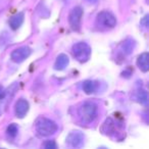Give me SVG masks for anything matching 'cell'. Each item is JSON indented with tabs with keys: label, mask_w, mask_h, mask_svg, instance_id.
<instances>
[{
	"label": "cell",
	"mask_w": 149,
	"mask_h": 149,
	"mask_svg": "<svg viewBox=\"0 0 149 149\" xmlns=\"http://www.w3.org/2000/svg\"><path fill=\"white\" fill-rule=\"evenodd\" d=\"M79 116L84 124H90L97 116V105L93 102H85L79 108Z\"/></svg>",
	"instance_id": "6da1fadb"
},
{
	"label": "cell",
	"mask_w": 149,
	"mask_h": 149,
	"mask_svg": "<svg viewBox=\"0 0 149 149\" xmlns=\"http://www.w3.org/2000/svg\"><path fill=\"white\" fill-rule=\"evenodd\" d=\"M57 125L53 120L46 118H39L36 122V131L40 136L47 137L57 131Z\"/></svg>",
	"instance_id": "7a4b0ae2"
},
{
	"label": "cell",
	"mask_w": 149,
	"mask_h": 149,
	"mask_svg": "<svg viewBox=\"0 0 149 149\" xmlns=\"http://www.w3.org/2000/svg\"><path fill=\"white\" fill-rule=\"evenodd\" d=\"M72 55L78 61L86 62L91 56V48L85 42H79L72 46Z\"/></svg>",
	"instance_id": "3957f363"
},
{
	"label": "cell",
	"mask_w": 149,
	"mask_h": 149,
	"mask_svg": "<svg viewBox=\"0 0 149 149\" xmlns=\"http://www.w3.org/2000/svg\"><path fill=\"white\" fill-rule=\"evenodd\" d=\"M82 15H83V9L80 6H76L72 9L70 15H68V23L74 31H79L81 27Z\"/></svg>",
	"instance_id": "277c9868"
},
{
	"label": "cell",
	"mask_w": 149,
	"mask_h": 149,
	"mask_svg": "<svg viewBox=\"0 0 149 149\" xmlns=\"http://www.w3.org/2000/svg\"><path fill=\"white\" fill-rule=\"evenodd\" d=\"M97 23L100 26L105 28H113L116 25V19L111 13L103 10L98 13L97 15Z\"/></svg>",
	"instance_id": "5b68a950"
},
{
	"label": "cell",
	"mask_w": 149,
	"mask_h": 149,
	"mask_svg": "<svg viewBox=\"0 0 149 149\" xmlns=\"http://www.w3.org/2000/svg\"><path fill=\"white\" fill-rule=\"evenodd\" d=\"M32 53V50L28 46H22L17 49L13 50L11 53V60L17 63H21L24 60H26Z\"/></svg>",
	"instance_id": "8992f818"
},
{
	"label": "cell",
	"mask_w": 149,
	"mask_h": 149,
	"mask_svg": "<svg viewBox=\"0 0 149 149\" xmlns=\"http://www.w3.org/2000/svg\"><path fill=\"white\" fill-rule=\"evenodd\" d=\"M84 135L80 131H72L66 137V143L72 147H82L84 144Z\"/></svg>",
	"instance_id": "52a82bcc"
},
{
	"label": "cell",
	"mask_w": 149,
	"mask_h": 149,
	"mask_svg": "<svg viewBox=\"0 0 149 149\" xmlns=\"http://www.w3.org/2000/svg\"><path fill=\"white\" fill-rule=\"evenodd\" d=\"M19 89V85L17 83H13L10 87H8L5 90V94L3 96V98H1V102H0V113L2 112V108H5L8 104V102L10 101V99L13 97V95L15 94V92Z\"/></svg>",
	"instance_id": "ba28073f"
},
{
	"label": "cell",
	"mask_w": 149,
	"mask_h": 149,
	"mask_svg": "<svg viewBox=\"0 0 149 149\" xmlns=\"http://www.w3.org/2000/svg\"><path fill=\"white\" fill-rule=\"evenodd\" d=\"M15 116L17 118H22L27 114L28 110H29V102L27 101L26 99L24 98H21L17 101L15 103Z\"/></svg>",
	"instance_id": "9c48e42d"
},
{
	"label": "cell",
	"mask_w": 149,
	"mask_h": 149,
	"mask_svg": "<svg viewBox=\"0 0 149 149\" xmlns=\"http://www.w3.org/2000/svg\"><path fill=\"white\" fill-rule=\"evenodd\" d=\"M137 65L142 72H146L149 70V54L147 52H144L141 55H139L137 59Z\"/></svg>",
	"instance_id": "30bf717a"
},
{
	"label": "cell",
	"mask_w": 149,
	"mask_h": 149,
	"mask_svg": "<svg viewBox=\"0 0 149 149\" xmlns=\"http://www.w3.org/2000/svg\"><path fill=\"white\" fill-rule=\"evenodd\" d=\"M24 13H19L17 15H15L13 17H10V21H9V26L13 30H17L24 23Z\"/></svg>",
	"instance_id": "8fae6325"
},
{
	"label": "cell",
	"mask_w": 149,
	"mask_h": 149,
	"mask_svg": "<svg viewBox=\"0 0 149 149\" xmlns=\"http://www.w3.org/2000/svg\"><path fill=\"white\" fill-rule=\"evenodd\" d=\"M68 57L65 54H59L56 58V61L54 63V68L57 70H62L68 66Z\"/></svg>",
	"instance_id": "7c38bea8"
},
{
	"label": "cell",
	"mask_w": 149,
	"mask_h": 149,
	"mask_svg": "<svg viewBox=\"0 0 149 149\" xmlns=\"http://www.w3.org/2000/svg\"><path fill=\"white\" fill-rule=\"evenodd\" d=\"M97 89V84L91 80H87L83 83V90L86 94H92Z\"/></svg>",
	"instance_id": "4fadbf2b"
},
{
	"label": "cell",
	"mask_w": 149,
	"mask_h": 149,
	"mask_svg": "<svg viewBox=\"0 0 149 149\" xmlns=\"http://www.w3.org/2000/svg\"><path fill=\"white\" fill-rule=\"evenodd\" d=\"M134 46H135V43L133 40L131 39H128L122 44V50L125 54H130L131 52L133 51L134 49Z\"/></svg>",
	"instance_id": "5bb4252c"
},
{
	"label": "cell",
	"mask_w": 149,
	"mask_h": 149,
	"mask_svg": "<svg viewBox=\"0 0 149 149\" xmlns=\"http://www.w3.org/2000/svg\"><path fill=\"white\" fill-rule=\"evenodd\" d=\"M137 100L140 102L141 104H146L148 101V94L145 90H139L137 93Z\"/></svg>",
	"instance_id": "9a60e30c"
},
{
	"label": "cell",
	"mask_w": 149,
	"mask_h": 149,
	"mask_svg": "<svg viewBox=\"0 0 149 149\" xmlns=\"http://www.w3.org/2000/svg\"><path fill=\"white\" fill-rule=\"evenodd\" d=\"M17 132H19V128H17V126L15 124H11L7 127L6 133L9 137H11V138H13V137L17 136Z\"/></svg>",
	"instance_id": "2e32d148"
},
{
	"label": "cell",
	"mask_w": 149,
	"mask_h": 149,
	"mask_svg": "<svg viewBox=\"0 0 149 149\" xmlns=\"http://www.w3.org/2000/svg\"><path fill=\"white\" fill-rule=\"evenodd\" d=\"M44 148H46V149H56V143L54 142L53 140H48V141H46L45 143H44Z\"/></svg>",
	"instance_id": "e0dca14e"
},
{
	"label": "cell",
	"mask_w": 149,
	"mask_h": 149,
	"mask_svg": "<svg viewBox=\"0 0 149 149\" xmlns=\"http://www.w3.org/2000/svg\"><path fill=\"white\" fill-rule=\"evenodd\" d=\"M147 21H148V15H146V17H145L144 19H142V22H141V25H144L145 27H148V24H147Z\"/></svg>",
	"instance_id": "ac0fdd59"
},
{
	"label": "cell",
	"mask_w": 149,
	"mask_h": 149,
	"mask_svg": "<svg viewBox=\"0 0 149 149\" xmlns=\"http://www.w3.org/2000/svg\"><path fill=\"white\" fill-rule=\"evenodd\" d=\"M4 94H5V90L3 89L2 87H0V99H1V98H3Z\"/></svg>",
	"instance_id": "d6986e66"
},
{
	"label": "cell",
	"mask_w": 149,
	"mask_h": 149,
	"mask_svg": "<svg viewBox=\"0 0 149 149\" xmlns=\"http://www.w3.org/2000/svg\"><path fill=\"white\" fill-rule=\"evenodd\" d=\"M87 1H90V2H95L96 0H87Z\"/></svg>",
	"instance_id": "ffe728a7"
}]
</instances>
